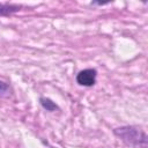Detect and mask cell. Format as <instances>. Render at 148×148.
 I'll return each mask as SVG.
<instances>
[{"label": "cell", "instance_id": "cell-1", "mask_svg": "<svg viewBox=\"0 0 148 148\" xmlns=\"http://www.w3.org/2000/svg\"><path fill=\"white\" fill-rule=\"evenodd\" d=\"M114 135L118 136L126 145L139 148H147V134L136 126H121L114 128Z\"/></svg>", "mask_w": 148, "mask_h": 148}, {"label": "cell", "instance_id": "cell-2", "mask_svg": "<svg viewBox=\"0 0 148 148\" xmlns=\"http://www.w3.org/2000/svg\"><path fill=\"white\" fill-rule=\"evenodd\" d=\"M96 76L97 71L94 68H87L83 71H80L76 75V82L80 86L83 87H91L96 83Z\"/></svg>", "mask_w": 148, "mask_h": 148}, {"label": "cell", "instance_id": "cell-3", "mask_svg": "<svg viewBox=\"0 0 148 148\" xmlns=\"http://www.w3.org/2000/svg\"><path fill=\"white\" fill-rule=\"evenodd\" d=\"M21 9L20 5L9 3V2H0V16H8L12 15Z\"/></svg>", "mask_w": 148, "mask_h": 148}, {"label": "cell", "instance_id": "cell-4", "mask_svg": "<svg viewBox=\"0 0 148 148\" xmlns=\"http://www.w3.org/2000/svg\"><path fill=\"white\" fill-rule=\"evenodd\" d=\"M39 103L40 105L46 110V111H50V112H53L56 110H59V106L56 104V102H53L51 98L49 97H40L39 98Z\"/></svg>", "mask_w": 148, "mask_h": 148}, {"label": "cell", "instance_id": "cell-5", "mask_svg": "<svg viewBox=\"0 0 148 148\" xmlns=\"http://www.w3.org/2000/svg\"><path fill=\"white\" fill-rule=\"evenodd\" d=\"M8 95H9V84L3 81H0V96L6 97Z\"/></svg>", "mask_w": 148, "mask_h": 148}]
</instances>
